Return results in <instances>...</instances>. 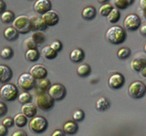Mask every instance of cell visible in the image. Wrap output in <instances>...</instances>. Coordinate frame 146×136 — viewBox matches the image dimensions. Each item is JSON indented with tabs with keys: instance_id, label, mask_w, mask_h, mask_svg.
<instances>
[{
	"instance_id": "1",
	"label": "cell",
	"mask_w": 146,
	"mask_h": 136,
	"mask_svg": "<svg viewBox=\"0 0 146 136\" xmlns=\"http://www.w3.org/2000/svg\"><path fill=\"white\" fill-rule=\"evenodd\" d=\"M105 37L110 44H121L126 40L127 34L123 27L120 26H114L107 30Z\"/></svg>"
},
{
	"instance_id": "2",
	"label": "cell",
	"mask_w": 146,
	"mask_h": 136,
	"mask_svg": "<svg viewBox=\"0 0 146 136\" xmlns=\"http://www.w3.org/2000/svg\"><path fill=\"white\" fill-rule=\"evenodd\" d=\"M12 26L19 34H27L31 31L30 17L25 15H20L12 22Z\"/></svg>"
},
{
	"instance_id": "3",
	"label": "cell",
	"mask_w": 146,
	"mask_h": 136,
	"mask_svg": "<svg viewBox=\"0 0 146 136\" xmlns=\"http://www.w3.org/2000/svg\"><path fill=\"white\" fill-rule=\"evenodd\" d=\"M18 89L13 84H5L0 88V96L7 102H13L18 97Z\"/></svg>"
},
{
	"instance_id": "4",
	"label": "cell",
	"mask_w": 146,
	"mask_h": 136,
	"mask_svg": "<svg viewBox=\"0 0 146 136\" xmlns=\"http://www.w3.org/2000/svg\"><path fill=\"white\" fill-rule=\"evenodd\" d=\"M48 122L43 116H35L29 121V129L34 133H43L48 129Z\"/></svg>"
},
{
	"instance_id": "5",
	"label": "cell",
	"mask_w": 146,
	"mask_h": 136,
	"mask_svg": "<svg viewBox=\"0 0 146 136\" xmlns=\"http://www.w3.org/2000/svg\"><path fill=\"white\" fill-rule=\"evenodd\" d=\"M128 93L129 95L133 99H141L143 98L146 94L145 84L141 81H134L128 87Z\"/></svg>"
},
{
	"instance_id": "6",
	"label": "cell",
	"mask_w": 146,
	"mask_h": 136,
	"mask_svg": "<svg viewBox=\"0 0 146 136\" xmlns=\"http://www.w3.org/2000/svg\"><path fill=\"white\" fill-rule=\"evenodd\" d=\"M36 84V79L30 75V73H24L17 79V85L24 92L34 89Z\"/></svg>"
},
{
	"instance_id": "7",
	"label": "cell",
	"mask_w": 146,
	"mask_h": 136,
	"mask_svg": "<svg viewBox=\"0 0 146 136\" xmlns=\"http://www.w3.org/2000/svg\"><path fill=\"white\" fill-rule=\"evenodd\" d=\"M36 106L42 111H49L54 107L55 100L47 93L38 94L36 99Z\"/></svg>"
},
{
	"instance_id": "8",
	"label": "cell",
	"mask_w": 146,
	"mask_h": 136,
	"mask_svg": "<svg viewBox=\"0 0 146 136\" xmlns=\"http://www.w3.org/2000/svg\"><path fill=\"white\" fill-rule=\"evenodd\" d=\"M48 94L55 101H61L67 95V89L61 84H54L48 91Z\"/></svg>"
},
{
	"instance_id": "9",
	"label": "cell",
	"mask_w": 146,
	"mask_h": 136,
	"mask_svg": "<svg viewBox=\"0 0 146 136\" xmlns=\"http://www.w3.org/2000/svg\"><path fill=\"white\" fill-rule=\"evenodd\" d=\"M141 25V18L138 15L136 14H130L128 15L124 21H123V26L126 30L129 31H135L138 28H140V26Z\"/></svg>"
},
{
	"instance_id": "10",
	"label": "cell",
	"mask_w": 146,
	"mask_h": 136,
	"mask_svg": "<svg viewBox=\"0 0 146 136\" xmlns=\"http://www.w3.org/2000/svg\"><path fill=\"white\" fill-rule=\"evenodd\" d=\"M125 84V78L121 73H114L113 75L110 76L108 80L109 87L113 90H118L121 88Z\"/></svg>"
},
{
	"instance_id": "11",
	"label": "cell",
	"mask_w": 146,
	"mask_h": 136,
	"mask_svg": "<svg viewBox=\"0 0 146 136\" xmlns=\"http://www.w3.org/2000/svg\"><path fill=\"white\" fill-rule=\"evenodd\" d=\"M30 75L34 77L36 80H40L47 78L48 70L45 66L41 65H35L30 68Z\"/></svg>"
},
{
	"instance_id": "12",
	"label": "cell",
	"mask_w": 146,
	"mask_h": 136,
	"mask_svg": "<svg viewBox=\"0 0 146 136\" xmlns=\"http://www.w3.org/2000/svg\"><path fill=\"white\" fill-rule=\"evenodd\" d=\"M51 2L49 0H36L34 3V10L36 13H38L40 15H44L45 13L51 10Z\"/></svg>"
},
{
	"instance_id": "13",
	"label": "cell",
	"mask_w": 146,
	"mask_h": 136,
	"mask_svg": "<svg viewBox=\"0 0 146 136\" xmlns=\"http://www.w3.org/2000/svg\"><path fill=\"white\" fill-rule=\"evenodd\" d=\"M42 19L45 21V23L47 24L48 26H56L58 21H59V16L58 15V13L54 10H49L48 12L45 13L44 15H42Z\"/></svg>"
},
{
	"instance_id": "14",
	"label": "cell",
	"mask_w": 146,
	"mask_h": 136,
	"mask_svg": "<svg viewBox=\"0 0 146 136\" xmlns=\"http://www.w3.org/2000/svg\"><path fill=\"white\" fill-rule=\"evenodd\" d=\"M30 22H31V30H33L34 32L44 31L48 28V26L45 23V21L42 19V17L32 16L30 17Z\"/></svg>"
},
{
	"instance_id": "15",
	"label": "cell",
	"mask_w": 146,
	"mask_h": 136,
	"mask_svg": "<svg viewBox=\"0 0 146 136\" xmlns=\"http://www.w3.org/2000/svg\"><path fill=\"white\" fill-rule=\"evenodd\" d=\"M51 86L50 81L48 78L40 79V80H36V84H35V92L38 94H45L46 92H48V89Z\"/></svg>"
},
{
	"instance_id": "16",
	"label": "cell",
	"mask_w": 146,
	"mask_h": 136,
	"mask_svg": "<svg viewBox=\"0 0 146 136\" xmlns=\"http://www.w3.org/2000/svg\"><path fill=\"white\" fill-rule=\"evenodd\" d=\"M13 72L10 67L0 65V84H7V82L11 80Z\"/></svg>"
},
{
	"instance_id": "17",
	"label": "cell",
	"mask_w": 146,
	"mask_h": 136,
	"mask_svg": "<svg viewBox=\"0 0 146 136\" xmlns=\"http://www.w3.org/2000/svg\"><path fill=\"white\" fill-rule=\"evenodd\" d=\"M21 112L27 118H33L36 116V112H38V109L36 106L33 103H25L22 105L21 108Z\"/></svg>"
},
{
	"instance_id": "18",
	"label": "cell",
	"mask_w": 146,
	"mask_h": 136,
	"mask_svg": "<svg viewBox=\"0 0 146 136\" xmlns=\"http://www.w3.org/2000/svg\"><path fill=\"white\" fill-rule=\"evenodd\" d=\"M63 131L66 134H75L78 130H79V126H78L77 122L75 121H68L63 124Z\"/></svg>"
},
{
	"instance_id": "19",
	"label": "cell",
	"mask_w": 146,
	"mask_h": 136,
	"mask_svg": "<svg viewBox=\"0 0 146 136\" xmlns=\"http://www.w3.org/2000/svg\"><path fill=\"white\" fill-rule=\"evenodd\" d=\"M145 65H146V57H143V56L136 57L131 63V68L135 72H138V73H140L143 70Z\"/></svg>"
},
{
	"instance_id": "20",
	"label": "cell",
	"mask_w": 146,
	"mask_h": 136,
	"mask_svg": "<svg viewBox=\"0 0 146 136\" xmlns=\"http://www.w3.org/2000/svg\"><path fill=\"white\" fill-rule=\"evenodd\" d=\"M85 54L83 50L80 48H75L73 49L70 54V59L73 63H80L84 60Z\"/></svg>"
},
{
	"instance_id": "21",
	"label": "cell",
	"mask_w": 146,
	"mask_h": 136,
	"mask_svg": "<svg viewBox=\"0 0 146 136\" xmlns=\"http://www.w3.org/2000/svg\"><path fill=\"white\" fill-rule=\"evenodd\" d=\"M96 14H97V11H96V8L92 6H88L83 8V10L81 12V16L82 18H84L87 21H90L93 20Z\"/></svg>"
},
{
	"instance_id": "22",
	"label": "cell",
	"mask_w": 146,
	"mask_h": 136,
	"mask_svg": "<svg viewBox=\"0 0 146 136\" xmlns=\"http://www.w3.org/2000/svg\"><path fill=\"white\" fill-rule=\"evenodd\" d=\"M18 35H19V33L13 26L7 27L4 31V37L7 41H10V42L17 40L18 38Z\"/></svg>"
},
{
	"instance_id": "23",
	"label": "cell",
	"mask_w": 146,
	"mask_h": 136,
	"mask_svg": "<svg viewBox=\"0 0 146 136\" xmlns=\"http://www.w3.org/2000/svg\"><path fill=\"white\" fill-rule=\"evenodd\" d=\"M111 107V102L106 97H100L96 102V109L99 112H104Z\"/></svg>"
},
{
	"instance_id": "24",
	"label": "cell",
	"mask_w": 146,
	"mask_h": 136,
	"mask_svg": "<svg viewBox=\"0 0 146 136\" xmlns=\"http://www.w3.org/2000/svg\"><path fill=\"white\" fill-rule=\"evenodd\" d=\"M25 57L29 62L34 63L36 62L40 57V53L38 49H29L27 50L25 53Z\"/></svg>"
},
{
	"instance_id": "25",
	"label": "cell",
	"mask_w": 146,
	"mask_h": 136,
	"mask_svg": "<svg viewBox=\"0 0 146 136\" xmlns=\"http://www.w3.org/2000/svg\"><path fill=\"white\" fill-rule=\"evenodd\" d=\"M41 54L42 56H44L46 59H48V60H51V59H55L58 56V52H56L55 50L50 46V45H47L45 46L42 51H41Z\"/></svg>"
},
{
	"instance_id": "26",
	"label": "cell",
	"mask_w": 146,
	"mask_h": 136,
	"mask_svg": "<svg viewBox=\"0 0 146 136\" xmlns=\"http://www.w3.org/2000/svg\"><path fill=\"white\" fill-rule=\"evenodd\" d=\"M91 73V68L89 65L87 63H82L79 67L77 68V74L80 77L82 78H85V77H88Z\"/></svg>"
},
{
	"instance_id": "27",
	"label": "cell",
	"mask_w": 146,
	"mask_h": 136,
	"mask_svg": "<svg viewBox=\"0 0 146 136\" xmlns=\"http://www.w3.org/2000/svg\"><path fill=\"white\" fill-rule=\"evenodd\" d=\"M121 18V13H120V9H118L116 7H113V9L111 11V13L109 14V16H107L108 22L111 23V24H115L117 23Z\"/></svg>"
},
{
	"instance_id": "28",
	"label": "cell",
	"mask_w": 146,
	"mask_h": 136,
	"mask_svg": "<svg viewBox=\"0 0 146 136\" xmlns=\"http://www.w3.org/2000/svg\"><path fill=\"white\" fill-rule=\"evenodd\" d=\"M14 122H15V124L19 127V128H22L24 127L27 124V117H26L23 113H18L14 118Z\"/></svg>"
},
{
	"instance_id": "29",
	"label": "cell",
	"mask_w": 146,
	"mask_h": 136,
	"mask_svg": "<svg viewBox=\"0 0 146 136\" xmlns=\"http://www.w3.org/2000/svg\"><path fill=\"white\" fill-rule=\"evenodd\" d=\"M15 14L10 10H6L1 14V21L5 24H8L15 20Z\"/></svg>"
},
{
	"instance_id": "30",
	"label": "cell",
	"mask_w": 146,
	"mask_h": 136,
	"mask_svg": "<svg viewBox=\"0 0 146 136\" xmlns=\"http://www.w3.org/2000/svg\"><path fill=\"white\" fill-rule=\"evenodd\" d=\"M31 37L33 38V40L35 41V42L38 44V45L42 44L45 40H46V36L45 35L42 33V31H35L33 34H32Z\"/></svg>"
},
{
	"instance_id": "31",
	"label": "cell",
	"mask_w": 146,
	"mask_h": 136,
	"mask_svg": "<svg viewBox=\"0 0 146 136\" xmlns=\"http://www.w3.org/2000/svg\"><path fill=\"white\" fill-rule=\"evenodd\" d=\"M131 49L128 47H121L118 50L117 52V56L119 59H121V60H125V59H128L131 56Z\"/></svg>"
},
{
	"instance_id": "32",
	"label": "cell",
	"mask_w": 146,
	"mask_h": 136,
	"mask_svg": "<svg viewBox=\"0 0 146 136\" xmlns=\"http://www.w3.org/2000/svg\"><path fill=\"white\" fill-rule=\"evenodd\" d=\"M13 56H14V51H13V49L9 46L4 47L1 51H0V56H1V58L4 59V60H8V59L12 58Z\"/></svg>"
},
{
	"instance_id": "33",
	"label": "cell",
	"mask_w": 146,
	"mask_h": 136,
	"mask_svg": "<svg viewBox=\"0 0 146 136\" xmlns=\"http://www.w3.org/2000/svg\"><path fill=\"white\" fill-rule=\"evenodd\" d=\"M112 9H113L112 5L110 4V3H107V4L102 5V6L100 7L99 13L102 16H108L109 14L111 13V11L112 10Z\"/></svg>"
},
{
	"instance_id": "34",
	"label": "cell",
	"mask_w": 146,
	"mask_h": 136,
	"mask_svg": "<svg viewBox=\"0 0 146 136\" xmlns=\"http://www.w3.org/2000/svg\"><path fill=\"white\" fill-rule=\"evenodd\" d=\"M17 100H18V102H19L20 103H22V104L29 103H31L32 95L29 93H27V92L21 93L19 95H18Z\"/></svg>"
},
{
	"instance_id": "35",
	"label": "cell",
	"mask_w": 146,
	"mask_h": 136,
	"mask_svg": "<svg viewBox=\"0 0 146 136\" xmlns=\"http://www.w3.org/2000/svg\"><path fill=\"white\" fill-rule=\"evenodd\" d=\"M24 46L27 50H29V49H38V44L35 42L32 37H29V38H27L24 41Z\"/></svg>"
},
{
	"instance_id": "36",
	"label": "cell",
	"mask_w": 146,
	"mask_h": 136,
	"mask_svg": "<svg viewBox=\"0 0 146 136\" xmlns=\"http://www.w3.org/2000/svg\"><path fill=\"white\" fill-rule=\"evenodd\" d=\"M84 117H85V113L82 110H76L72 114L73 121L75 122H81L84 119Z\"/></svg>"
},
{
	"instance_id": "37",
	"label": "cell",
	"mask_w": 146,
	"mask_h": 136,
	"mask_svg": "<svg viewBox=\"0 0 146 136\" xmlns=\"http://www.w3.org/2000/svg\"><path fill=\"white\" fill-rule=\"evenodd\" d=\"M112 4H113V6H115L116 8L118 9H126L128 7V5L123 1V0H112Z\"/></svg>"
},
{
	"instance_id": "38",
	"label": "cell",
	"mask_w": 146,
	"mask_h": 136,
	"mask_svg": "<svg viewBox=\"0 0 146 136\" xmlns=\"http://www.w3.org/2000/svg\"><path fill=\"white\" fill-rule=\"evenodd\" d=\"M2 124L5 126V127H7V128H11V127L15 124V122H14V119L11 117H6L5 119L3 120L2 122Z\"/></svg>"
},
{
	"instance_id": "39",
	"label": "cell",
	"mask_w": 146,
	"mask_h": 136,
	"mask_svg": "<svg viewBox=\"0 0 146 136\" xmlns=\"http://www.w3.org/2000/svg\"><path fill=\"white\" fill-rule=\"evenodd\" d=\"M55 51L56 52H60L61 50H62V43L60 42V41H58V40H56V41H54V42L51 44V45H50Z\"/></svg>"
},
{
	"instance_id": "40",
	"label": "cell",
	"mask_w": 146,
	"mask_h": 136,
	"mask_svg": "<svg viewBox=\"0 0 146 136\" xmlns=\"http://www.w3.org/2000/svg\"><path fill=\"white\" fill-rule=\"evenodd\" d=\"M7 111H8V108L7 106V104L3 102H0V118L6 115L7 113Z\"/></svg>"
},
{
	"instance_id": "41",
	"label": "cell",
	"mask_w": 146,
	"mask_h": 136,
	"mask_svg": "<svg viewBox=\"0 0 146 136\" xmlns=\"http://www.w3.org/2000/svg\"><path fill=\"white\" fill-rule=\"evenodd\" d=\"M139 6L141 12H143V16L146 18V0H140Z\"/></svg>"
},
{
	"instance_id": "42",
	"label": "cell",
	"mask_w": 146,
	"mask_h": 136,
	"mask_svg": "<svg viewBox=\"0 0 146 136\" xmlns=\"http://www.w3.org/2000/svg\"><path fill=\"white\" fill-rule=\"evenodd\" d=\"M11 136H27V133L23 130H17L16 131H14Z\"/></svg>"
},
{
	"instance_id": "43",
	"label": "cell",
	"mask_w": 146,
	"mask_h": 136,
	"mask_svg": "<svg viewBox=\"0 0 146 136\" xmlns=\"http://www.w3.org/2000/svg\"><path fill=\"white\" fill-rule=\"evenodd\" d=\"M8 133V130L7 127H5L3 124L0 125V136H7Z\"/></svg>"
},
{
	"instance_id": "44",
	"label": "cell",
	"mask_w": 146,
	"mask_h": 136,
	"mask_svg": "<svg viewBox=\"0 0 146 136\" xmlns=\"http://www.w3.org/2000/svg\"><path fill=\"white\" fill-rule=\"evenodd\" d=\"M50 136H65V133L63 131V130L58 129V130H55Z\"/></svg>"
},
{
	"instance_id": "45",
	"label": "cell",
	"mask_w": 146,
	"mask_h": 136,
	"mask_svg": "<svg viewBox=\"0 0 146 136\" xmlns=\"http://www.w3.org/2000/svg\"><path fill=\"white\" fill-rule=\"evenodd\" d=\"M140 34L143 35V36H146V23L141 24L140 26Z\"/></svg>"
},
{
	"instance_id": "46",
	"label": "cell",
	"mask_w": 146,
	"mask_h": 136,
	"mask_svg": "<svg viewBox=\"0 0 146 136\" xmlns=\"http://www.w3.org/2000/svg\"><path fill=\"white\" fill-rule=\"evenodd\" d=\"M6 7H7L6 3H5L3 0H0V14H2L6 11Z\"/></svg>"
},
{
	"instance_id": "47",
	"label": "cell",
	"mask_w": 146,
	"mask_h": 136,
	"mask_svg": "<svg viewBox=\"0 0 146 136\" xmlns=\"http://www.w3.org/2000/svg\"><path fill=\"white\" fill-rule=\"evenodd\" d=\"M140 73H141V75H143V76L144 77V78H146V65H145V66L143 67V69L141 70V71Z\"/></svg>"
},
{
	"instance_id": "48",
	"label": "cell",
	"mask_w": 146,
	"mask_h": 136,
	"mask_svg": "<svg viewBox=\"0 0 146 136\" xmlns=\"http://www.w3.org/2000/svg\"><path fill=\"white\" fill-rule=\"evenodd\" d=\"M123 1H124L128 6H131V5L134 2V0H123Z\"/></svg>"
},
{
	"instance_id": "49",
	"label": "cell",
	"mask_w": 146,
	"mask_h": 136,
	"mask_svg": "<svg viewBox=\"0 0 146 136\" xmlns=\"http://www.w3.org/2000/svg\"><path fill=\"white\" fill-rule=\"evenodd\" d=\"M109 0H98V2L102 5H104V4H107Z\"/></svg>"
},
{
	"instance_id": "50",
	"label": "cell",
	"mask_w": 146,
	"mask_h": 136,
	"mask_svg": "<svg viewBox=\"0 0 146 136\" xmlns=\"http://www.w3.org/2000/svg\"><path fill=\"white\" fill-rule=\"evenodd\" d=\"M143 50H144V52L146 53V44H144V48H143Z\"/></svg>"
},
{
	"instance_id": "51",
	"label": "cell",
	"mask_w": 146,
	"mask_h": 136,
	"mask_svg": "<svg viewBox=\"0 0 146 136\" xmlns=\"http://www.w3.org/2000/svg\"><path fill=\"white\" fill-rule=\"evenodd\" d=\"M145 87H146V83H145Z\"/></svg>"
}]
</instances>
